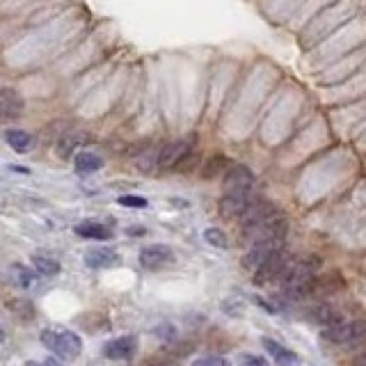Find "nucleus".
<instances>
[{
	"instance_id": "f257e3e1",
	"label": "nucleus",
	"mask_w": 366,
	"mask_h": 366,
	"mask_svg": "<svg viewBox=\"0 0 366 366\" xmlns=\"http://www.w3.org/2000/svg\"><path fill=\"white\" fill-rule=\"evenodd\" d=\"M41 343L51 352H55L60 360H66V362L78 360L80 350H83V341H80V337L69 330H44Z\"/></svg>"
},
{
	"instance_id": "f03ea898",
	"label": "nucleus",
	"mask_w": 366,
	"mask_h": 366,
	"mask_svg": "<svg viewBox=\"0 0 366 366\" xmlns=\"http://www.w3.org/2000/svg\"><path fill=\"white\" fill-rule=\"evenodd\" d=\"M286 232H289V224H286V217L282 213L268 217L254 227L243 229V236L249 240V245L254 243H266V240H284Z\"/></svg>"
},
{
	"instance_id": "7ed1b4c3",
	"label": "nucleus",
	"mask_w": 366,
	"mask_h": 366,
	"mask_svg": "<svg viewBox=\"0 0 366 366\" xmlns=\"http://www.w3.org/2000/svg\"><path fill=\"white\" fill-rule=\"evenodd\" d=\"M224 194H240V197H249L252 188H254V174L245 165H232L227 167V174L222 181Z\"/></svg>"
},
{
	"instance_id": "20e7f679",
	"label": "nucleus",
	"mask_w": 366,
	"mask_h": 366,
	"mask_svg": "<svg viewBox=\"0 0 366 366\" xmlns=\"http://www.w3.org/2000/svg\"><path fill=\"white\" fill-rule=\"evenodd\" d=\"M323 339L330 343H355L366 339V320H348V323H337L323 330Z\"/></svg>"
},
{
	"instance_id": "39448f33",
	"label": "nucleus",
	"mask_w": 366,
	"mask_h": 366,
	"mask_svg": "<svg viewBox=\"0 0 366 366\" xmlns=\"http://www.w3.org/2000/svg\"><path fill=\"white\" fill-rule=\"evenodd\" d=\"M284 249V240H266V243H254L249 245V252L243 257V266L247 270H259L263 263L270 257H274L277 252Z\"/></svg>"
},
{
	"instance_id": "423d86ee",
	"label": "nucleus",
	"mask_w": 366,
	"mask_h": 366,
	"mask_svg": "<svg viewBox=\"0 0 366 366\" xmlns=\"http://www.w3.org/2000/svg\"><path fill=\"white\" fill-rule=\"evenodd\" d=\"M289 263H291V257L286 254V252H277L274 257H270L259 270H254V282L257 284H268L272 280H282L284 277V272L286 268H289Z\"/></svg>"
},
{
	"instance_id": "0eeeda50",
	"label": "nucleus",
	"mask_w": 366,
	"mask_h": 366,
	"mask_svg": "<svg viewBox=\"0 0 366 366\" xmlns=\"http://www.w3.org/2000/svg\"><path fill=\"white\" fill-rule=\"evenodd\" d=\"M188 154H192V140H179V142H169L165 144L163 149L158 152V158H156V163L160 167H174L181 163L183 158H186Z\"/></svg>"
},
{
	"instance_id": "6e6552de",
	"label": "nucleus",
	"mask_w": 366,
	"mask_h": 366,
	"mask_svg": "<svg viewBox=\"0 0 366 366\" xmlns=\"http://www.w3.org/2000/svg\"><path fill=\"white\" fill-rule=\"evenodd\" d=\"M21 114H23V97L11 87L0 89V124L19 119Z\"/></svg>"
},
{
	"instance_id": "1a4fd4ad",
	"label": "nucleus",
	"mask_w": 366,
	"mask_h": 366,
	"mask_svg": "<svg viewBox=\"0 0 366 366\" xmlns=\"http://www.w3.org/2000/svg\"><path fill=\"white\" fill-rule=\"evenodd\" d=\"M172 259H174V254H172V249L167 245H149L140 252V266L147 270L163 268Z\"/></svg>"
},
{
	"instance_id": "9d476101",
	"label": "nucleus",
	"mask_w": 366,
	"mask_h": 366,
	"mask_svg": "<svg viewBox=\"0 0 366 366\" xmlns=\"http://www.w3.org/2000/svg\"><path fill=\"white\" fill-rule=\"evenodd\" d=\"M135 350H137V337L124 335L119 339L108 341L106 348H103V355H106L108 360H129V357H133Z\"/></svg>"
},
{
	"instance_id": "9b49d317",
	"label": "nucleus",
	"mask_w": 366,
	"mask_h": 366,
	"mask_svg": "<svg viewBox=\"0 0 366 366\" xmlns=\"http://www.w3.org/2000/svg\"><path fill=\"white\" fill-rule=\"evenodd\" d=\"M85 263L89 268H112V266H117L119 263V254L114 249L110 247H89L85 252Z\"/></svg>"
},
{
	"instance_id": "f8f14e48",
	"label": "nucleus",
	"mask_w": 366,
	"mask_h": 366,
	"mask_svg": "<svg viewBox=\"0 0 366 366\" xmlns=\"http://www.w3.org/2000/svg\"><path fill=\"white\" fill-rule=\"evenodd\" d=\"M254 199L249 194V197H240V194H224L222 202H220V213L227 220H240V215L245 213V209L249 206V202Z\"/></svg>"
},
{
	"instance_id": "ddd939ff",
	"label": "nucleus",
	"mask_w": 366,
	"mask_h": 366,
	"mask_svg": "<svg viewBox=\"0 0 366 366\" xmlns=\"http://www.w3.org/2000/svg\"><path fill=\"white\" fill-rule=\"evenodd\" d=\"M74 232L80 238H87V240H110L112 238V229H108L103 222L97 220H85L74 227Z\"/></svg>"
},
{
	"instance_id": "4468645a",
	"label": "nucleus",
	"mask_w": 366,
	"mask_h": 366,
	"mask_svg": "<svg viewBox=\"0 0 366 366\" xmlns=\"http://www.w3.org/2000/svg\"><path fill=\"white\" fill-rule=\"evenodd\" d=\"M263 343V348H266L274 360H277L280 364H286V366H297V355L293 352V350H289L286 346H282V343H277V341H272V339H263L261 341Z\"/></svg>"
},
{
	"instance_id": "2eb2a0df",
	"label": "nucleus",
	"mask_w": 366,
	"mask_h": 366,
	"mask_svg": "<svg viewBox=\"0 0 366 366\" xmlns=\"http://www.w3.org/2000/svg\"><path fill=\"white\" fill-rule=\"evenodd\" d=\"M103 167V158L92 152H80L76 156V172L78 174H94Z\"/></svg>"
},
{
	"instance_id": "dca6fc26",
	"label": "nucleus",
	"mask_w": 366,
	"mask_h": 366,
	"mask_svg": "<svg viewBox=\"0 0 366 366\" xmlns=\"http://www.w3.org/2000/svg\"><path fill=\"white\" fill-rule=\"evenodd\" d=\"M5 142H7L11 149H14V152L26 154L28 149H30V144H32V137H30V133H26V131L14 129V131H7V133H5Z\"/></svg>"
},
{
	"instance_id": "f3484780",
	"label": "nucleus",
	"mask_w": 366,
	"mask_h": 366,
	"mask_svg": "<svg viewBox=\"0 0 366 366\" xmlns=\"http://www.w3.org/2000/svg\"><path fill=\"white\" fill-rule=\"evenodd\" d=\"M32 263H34V268H37V272L44 274V277H55V274L60 272V263L49 257L37 254V257H32Z\"/></svg>"
},
{
	"instance_id": "a211bd4d",
	"label": "nucleus",
	"mask_w": 366,
	"mask_h": 366,
	"mask_svg": "<svg viewBox=\"0 0 366 366\" xmlns=\"http://www.w3.org/2000/svg\"><path fill=\"white\" fill-rule=\"evenodd\" d=\"M204 238H206V243H211L215 247H227V236H224V232H220V229H215V227L206 229Z\"/></svg>"
},
{
	"instance_id": "6ab92c4d",
	"label": "nucleus",
	"mask_w": 366,
	"mask_h": 366,
	"mask_svg": "<svg viewBox=\"0 0 366 366\" xmlns=\"http://www.w3.org/2000/svg\"><path fill=\"white\" fill-rule=\"evenodd\" d=\"M78 144V137L74 135V133H66L62 140H60V147H57V152H60V156L62 158H66V156H71V152H74V147Z\"/></svg>"
},
{
	"instance_id": "aec40b11",
	"label": "nucleus",
	"mask_w": 366,
	"mask_h": 366,
	"mask_svg": "<svg viewBox=\"0 0 366 366\" xmlns=\"http://www.w3.org/2000/svg\"><path fill=\"white\" fill-rule=\"evenodd\" d=\"M117 202L119 206H129V209H147L149 206V202L144 197H137V194H124Z\"/></svg>"
},
{
	"instance_id": "412c9836",
	"label": "nucleus",
	"mask_w": 366,
	"mask_h": 366,
	"mask_svg": "<svg viewBox=\"0 0 366 366\" xmlns=\"http://www.w3.org/2000/svg\"><path fill=\"white\" fill-rule=\"evenodd\" d=\"M192 366H229V362L220 357V355H206V357L194 360Z\"/></svg>"
},
{
	"instance_id": "4be33fe9",
	"label": "nucleus",
	"mask_w": 366,
	"mask_h": 366,
	"mask_svg": "<svg viewBox=\"0 0 366 366\" xmlns=\"http://www.w3.org/2000/svg\"><path fill=\"white\" fill-rule=\"evenodd\" d=\"M222 165H227V160L222 158V156H217L215 160H211V163L209 165H206V172H204V177L206 179H211V177H215L217 174V172H220V167Z\"/></svg>"
},
{
	"instance_id": "5701e85b",
	"label": "nucleus",
	"mask_w": 366,
	"mask_h": 366,
	"mask_svg": "<svg viewBox=\"0 0 366 366\" xmlns=\"http://www.w3.org/2000/svg\"><path fill=\"white\" fill-rule=\"evenodd\" d=\"M240 366H270L263 357H259V355H243L240 357Z\"/></svg>"
},
{
	"instance_id": "b1692460",
	"label": "nucleus",
	"mask_w": 366,
	"mask_h": 366,
	"mask_svg": "<svg viewBox=\"0 0 366 366\" xmlns=\"http://www.w3.org/2000/svg\"><path fill=\"white\" fill-rule=\"evenodd\" d=\"M41 366H62V364H60V362H57L55 357H49V360H46V362H44Z\"/></svg>"
},
{
	"instance_id": "393cba45",
	"label": "nucleus",
	"mask_w": 366,
	"mask_h": 366,
	"mask_svg": "<svg viewBox=\"0 0 366 366\" xmlns=\"http://www.w3.org/2000/svg\"><path fill=\"white\" fill-rule=\"evenodd\" d=\"M23 366H41V364H37V362H28V364H23Z\"/></svg>"
},
{
	"instance_id": "a878e982",
	"label": "nucleus",
	"mask_w": 366,
	"mask_h": 366,
	"mask_svg": "<svg viewBox=\"0 0 366 366\" xmlns=\"http://www.w3.org/2000/svg\"><path fill=\"white\" fill-rule=\"evenodd\" d=\"M362 364H366V348H364V352H362Z\"/></svg>"
}]
</instances>
